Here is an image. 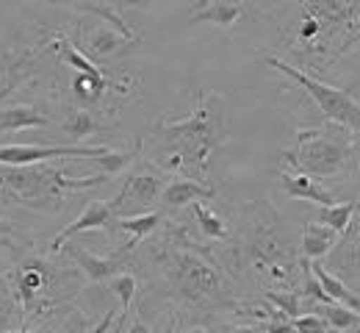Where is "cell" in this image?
Returning a JSON list of instances; mask_svg holds the SVG:
<instances>
[{"label": "cell", "mask_w": 360, "mask_h": 333, "mask_svg": "<svg viewBox=\"0 0 360 333\" xmlns=\"http://www.w3.org/2000/svg\"><path fill=\"white\" fill-rule=\"evenodd\" d=\"M153 256L172 303L191 311L250 314L247 308H241L233 281L197 241H191L186 231H169L155 244Z\"/></svg>", "instance_id": "6da1fadb"}, {"label": "cell", "mask_w": 360, "mask_h": 333, "mask_svg": "<svg viewBox=\"0 0 360 333\" xmlns=\"http://www.w3.org/2000/svg\"><path fill=\"white\" fill-rule=\"evenodd\" d=\"M158 158L153 164L169 172L205 178L211 153L227 139V106L219 92H200L197 106L183 120H161L153 128Z\"/></svg>", "instance_id": "7a4b0ae2"}, {"label": "cell", "mask_w": 360, "mask_h": 333, "mask_svg": "<svg viewBox=\"0 0 360 333\" xmlns=\"http://www.w3.org/2000/svg\"><path fill=\"white\" fill-rule=\"evenodd\" d=\"M105 181L108 178L100 172L89 178H67L50 164L0 167V200L3 206H22L42 214H58L67 203V191L91 189Z\"/></svg>", "instance_id": "3957f363"}, {"label": "cell", "mask_w": 360, "mask_h": 333, "mask_svg": "<svg viewBox=\"0 0 360 333\" xmlns=\"http://www.w3.org/2000/svg\"><path fill=\"white\" fill-rule=\"evenodd\" d=\"M8 275L14 284L17 303L22 308V328L28 325V320L56 311L78 289V281L72 272L53 267L45 256H37V253L17 258Z\"/></svg>", "instance_id": "277c9868"}, {"label": "cell", "mask_w": 360, "mask_h": 333, "mask_svg": "<svg viewBox=\"0 0 360 333\" xmlns=\"http://www.w3.org/2000/svg\"><path fill=\"white\" fill-rule=\"evenodd\" d=\"M311 8L316 11L321 28H319L314 42L294 50L291 56H297V61H302L314 70H327L360 37V3H321V0H314Z\"/></svg>", "instance_id": "5b68a950"}, {"label": "cell", "mask_w": 360, "mask_h": 333, "mask_svg": "<svg viewBox=\"0 0 360 333\" xmlns=\"http://www.w3.org/2000/svg\"><path fill=\"white\" fill-rule=\"evenodd\" d=\"M285 161L308 178H333L349 172L352 147L344 142L335 128H302L297 134V147L285 153Z\"/></svg>", "instance_id": "8992f818"}, {"label": "cell", "mask_w": 360, "mask_h": 333, "mask_svg": "<svg viewBox=\"0 0 360 333\" xmlns=\"http://www.w3.org/2000/svg\"><path fill=\"white\" fill-rule=\"evenodd\" d=\"M264 61L269 67H274V70L285 73L288 78H294L308 95L314 97V103L319 106V111L324 114V120L335 122L338 128H347V131L360 134V103L347 89H338V87H333L327 81H319V78L302 73V70H297V67H291L288 61H283L277 56H264Z\"/></svg>", "instance_id": "52a82bcc"}, {"label": "cell", "mask_w": 360, "mask_h": 333, "mask_svg": "<svg viewBox=\"0 0 360 333\" xmlns=\"http://www.w3.org/2000/svg\"><path fill=\"white\" fill-rule=\"evenodd\" d=\"M167 172L158 170L153 161L139 164L136 170H131L122 181V189L117 191V197L111 200V211L114 217H139L147 214V208L153 203L161 200V194L167 189Z\"/></svg>", "instance_id": "ba28073f"}, {"label": "cell", "mask_w": 360, "mask_h": 333, "mask_svg": "<svg viewBox=\"0 0 360 333\" xmlns=\"http://www.w3.org/2000/svg\"><path fill=\"white\" fill-rule=\"evenodd\" d=\"M105 144H6L0 142V167H31L45 164L50 158H100L105 156Z\"/></svg>", "instance_id": "9c48e42d"}, {"label": "cell", "mask_w": 360, "mask_h": 333, "mask_svg": "<svg viewBox=\"0 0 360 333\" xmlns=\"http://www.w3.org/2000/svg\"><path fill=\"white\" fill-rule=\"evenodd\" d=\"M61 250L78 264V270L86 275L89 284H108V281H114L120 275V270L125 267V261H128L125 250H120L117 256H108V258L94 256L89 250H84L81 244H64Z\"/></svg>", "instance_id": "30bf717a"}, {"label": "cell", "mask_w": 360, "mask_h": 333, "mask_svg": "<svg viewBox=\"0 0 360 333\" xmlns=\"http://www.w3.org/2000/svg\"><path fill=\"white\" fill-rule=\"evenodd\" d=\"M114 222H117V217H114V211H111V203H108V200H91L89 206L84 208V214H81L75 222H70L58 237L50 241V253L61 250L70 239L78 237V234L97 231V228H111Z\"/></svg>", "instance_id": "8fae6325"}, {"label": "cell", "mask_w": 360, "mask_h": 333, "mask_svg": "<svg viewBox=\"0 0 360 333\" xmlns=\"http://www.w3.org/2000/svg\"><path fill=\"white\" fill-rule=\"evenodd\" d=\"M214 194H217L214 187H205V184H200L194 178H172L158 203L164 206V214H167V211H178V208H186V206L211 200Z\"/></svg>", "instance_id": "7c38bea8"}, {"label": "cell", "mask_w": 360, "mask_h": 333, "mask_svg": "<svg viewBox=\"0 0 360 333\" xmlns=\"http://www.w3.org/2000/svg\"><path fill=\"white\" fill-rule=\"evenodd\" d=\"M244 11H247L244 3H227V0L208 3V0H200V3H194V14H191L188 23L191 25H197V23H214L222 31H230L244 17Z\"/></svg>", "instance_id": "4fadbf2b"}, {"label": "cell", "mask_w": 360, "mask_h": 333, "mask_svg": "<svg viewBox=\"0 0 360 333\" xmlns=\"http://www.w3.org/2000/svg\"><path fill=\"white\" fill-rule=\"evenodd\" d=\"M280 184H283V191L288 194V197H294V200H308V203H316V206H321V208H330V206H335V194L330 189H324L316 178H308V175H288V172H283L280 175Z\"/></svg>", "instance_id": "5bb4252c"}, {"label": "cell", "mask_w": 360, "mask_h": 333, "mask_svg": "<svg viewBox=\"0 0 360 333\" xmlns=\"http://www.w3.org/2000/svg\"><path fill=\"white\" fill-rule=\"evenodd\" d=\"M125 45H131V39H125L120 31H114L111 25H97V28H91L89 34H86V42H84L81 53L89 61H94V58H111Z\"/></svg>", "instance_id": "9a60e30c"}, {"label": "cell", "mask_w": 360, "mask_h": 333, "mask_svg": "<svg viewBox=\"0 0 360 333\" xmlns=\"http://www.w3.org/2000/svg\"><path fill=\"white\" fill-rule=\"evenodd\" d=\"M50 117L37 111L34 106H6L0 108V134L25 131V128H47Z\"/></svg>", "instance_id": "2e32d148"}, {"label": "cell", "mask_w": 360, "mask_h": 333, "mask_svg": "<svg viewBox=\"0 0 360 333\" xmlns=\"http://www.w3.org/2000/svg\"><path fill=\"white\" fill-rule=\"evenodd\" d=\"M161 222H164V211H147V214H139V217H120V220L114 222V228L131 234V241L122 247V250L131 256L134 247H139V241L144 237H150Z\"/></svg>", "instance_id": "e0dca14e"}, {"label": "cell", "mask_w": 360, "mask_h": 333, "mask_svg": "<svg viewBox=\"0 0 360 333\" xmlns=\"http://www.w3.org/2000/svg\"><path fill=\"white\" fill-rule=\"evenodd\" d=\"M75 11H81V14H91V17H97V20H103L105 25H111L114 31H120L125 39H131V42H139V34H136L134 28L122 20V8L120 6H111V3H75L72 6Z\"/></svg>", "instance_id": "ac0fdd59"}, {"label": "cell", "mask_w": 360, "mask_h": 333, "mask_svg": "<svg viewBox=\"0 0 360 333\" xmlns=\"http://www.w3.org/2000/svg\"><path fill=\"white\" fill-rule=\"evenodd\" d=\"M335 231H330L327 225L319 222H308L305 234H302V258L314 261V258H324L333 247H335Z\"/></svg>", "instance_id": "d6986e66"}, {"label": "cell", "mask_w": 360, "mask_h": 333, "mask_svg": "<svg viewBox=\"0 0 360 333\" xmlns=\"http://www.w3.org/2000/svg\"><path fill=\"white\" fill-rule=\"evenodd\" d=\"M311 270H314L316 281L321 284V289L327 291V297H330L335 306L341 303L344 308H349V311H358V314H360V297L355 294V291H349L347 286H344L341 281H338V278H335V275H330V272H327L321 264H314V261H311Z\"/></svg>", "instance_id": "ffe728a7"}, {"label": "cell", "mask_w": 360, "mask_h": 333, "mask_svg": "<svg viewBox=\"0 0 360 333\" xmlns=\"http://www.w3.org/2000/svg\"><path fill=\"white\" fill-rule=\"evenodd\" d=\"M100 128H103L100 120L94 117V111H89V108H70V111L64 114V120H61V131H64L67 137H72L75 142H78V139H86L89 134L100 131Z\"/></svg>", "instance_id": "44dd1931"}, {"label": "cell", "mask_w": 360, "mask_h": 333, "mask_svg": "<svg viewBox=\"0 0 360 333\" xmlns=\"http://www.w3.org/2000/svg\"><path fill=\"white\" fill-rule=\"evenodd\" d=\"M358 211V203H335L330 208H319V225H327L335 234H347V228L352 225V217Z\"/></svg>", "instance_id": "7402d4cb"}, {"label": "cell", "mask_w": 360, "mask_h": 333, "mask_svg": "<svg viewBox=\"0 0 360 333\" xmlns=\"http://www.w3.org/2000/svg\"><path fill=\"white\" fill-rule=\"evenodd\" d=\"M191 211H194V217H197V225H200V231L205 234L208 239H214V241H225L227 239V225L222 217H217L205 203H194L191 206Z\"/></svg>", "instance_id": "603a6c76"}, {"label": "cell", "mask_w": 360, "mask_h": 333, "mask_svg": "<svg viewBox=\"0 0 360 333\" xmlns=\"http://www.w3.org/2000/svg\"><path fill=\"white\" fill-rule=\"evenodd\" d=\"M3 270V267H0ZM17 294H14V284L8 272H0V333H8L11 322L17 320Z\"/></svg>", "instance_id": "cb8c5ba5"}, {"label": "cell", "mask_w": 360, "mask_h": 333, "mask_svg": "<svg viewBox=\"0 0 360 333\" xmlns=\"http://www.w3.org/2000/svg\"><path fill=\"white\" fill-rule=\"evenodd\" d=\"M139 153H141V144H136L134 150H128V153H114V150H108L105 156L94 158V164L100 167V175L111 178V175H117L120 170H125L131 161H136V158H139Z\"/></svg>", "instance_id": "d4e9b609"}, {"label": "cell", "mask_w": 360, "mask_h": 333, "mask_svg": "<svg viewBox=\"0 0 360 333\" xmlns=\"http://www.w3.org/2000/svg\"><path fill=\"white\" fill-rule=\"evenodd\" d=\"M136 286H139V281H136V275H131V272H120L114 281H108V289L120 297V303H122V314H120V322L128 317V308H131V303H134L136 297Z\"/></svg>", "instance_id": "484cf974"}, {"label": "cell", "mask_w": 360, "mask_h": 333, "mask_svg": "<svg viewBox=\"0 0 360 333\" xmlns=\"http://www.w3.org/2000/svg\"><path fill=\"white\" fill-rule=\"evenodd\" d=\"M266 300L277 311H283L288 320H297L302 317V294L300 291H266Z\"/></svg>", "instance_id": "4316f807"}, {"label": "cell", "mask_w": 360, "mask_h": 333, "mask_svg": "<svg viewBox=\"0 0 360 333\" xmlns=\"http://www.w3.org/2000/svg\"><path fill=\"white\" fill-rule=\"evenodd\" d=\"M324 322L330 325V331L338 333V331H347V328H360V314L358 311H349L344 306H330L324 308Z\"/></svg>", "instance_id": "83f0119b"}, {"label": "cell", "mask_w": 360, "mask_h": 333, "mask_svg": "<svg viewBox=\"0 0 360 333\" xmlns=\"http://www.w3.org/2000/svg\"><path fill=\"white\" fill-rule=\"evenodd\" d=\"M291 328H294V333H333L330 325L324 322V317L321 314H311V311L297 317V320H291Z\"/></svg>", "instance_id": "f1b7e54d"}, {"label": "cell", "mask_w": 360, "mask_h": 333, "mask_svg": "<svg viewBox=\"0 0 360 333\" xmlns=\"http://www.w3.org/2000/svg\"><path fill=\"white\" fill-rule=\"evenodd\" d=\"M122 333H153V328L144 322V317H141V314H136L134 320H131V325H128Z\"/></svg>", "instance_id": "f546056e"}, {"label": "cell", "mask_w": 360, "mask_h": 333, "mask_svg": "<svg viewBox=\"0 0 360 333\" xmlns=\"http://www.w3.org/2000/svg\"><path fill=\"white\" fill-rule=\"evenodd\" d=\"M20 333H72V331L58 328V325H37V328H20Z\"/></svg>", "instance_id": "4dcf8cb0"}, {"label": "cell", "mask_w": 360, "mask_h": 333, "mask_svg": "<svg viewBox=\"0 0 360 333\" xmlns=\"http://www.w3.org/2000/svg\"><path fill=\"white\" fill-rule=\"evenodd\" d=\"M219 333H266V325H238V328H227Z\"/></svg>", "instance_id": "1f68e13d"}, {"label": "cell", "mask_w": 360, "mask_h": 333, "mask_svg": "<svg viewBox=\"0 0 360 333\" xmlns=\"http://www.w3.org/2000/svg\"><path fill=\"white\" fill-rule=\"evenodd\" d=\"M0 237H14V228H11V222L0 220Z\"/></svg>", "instance_id": "d6a6232c"}, {"label": "cell", "mask_w": 360, "mask_h": 333, "mask_svg": "<svg viewBox=\"0 0 360 333\" xmlns=\"http://www.w3.org/2000/svg\"><path fill=\"white\" fill-rule=\"evenodd\" d=\"M183 333H211V331H205V328H188V331H183Z\"/></svg>", "instance_id": "836d02e7"}, {"label": "cell", "mask_w": 360, "mask_h": 333, "mask_svg": "<svg viewBox=\"0 0 360 333\" xmlns=\"http://www.w3.org/2000/svg\"><path fill=\"white\" fill-rule=\"evenodd\" d=\"M352 153H355V156L360 158V144H355V147H352Z\"/></svg>", "instance_id": "e575fe53"}, {"label": "cell", "mask_w": 360, "mask_h": 333, "mask_svg": "<svg viewBox=\"0 0 360 333\" xmlns=\"http://www.w3.org/2000/svg\"><path fill=\"white\" fill-rule=\"evenodd\" d=\"M8 333H14V331H8ZM17 333H20V331H17Z\"/></svg>", "instance_id": "d590c367"}]
</instances>
